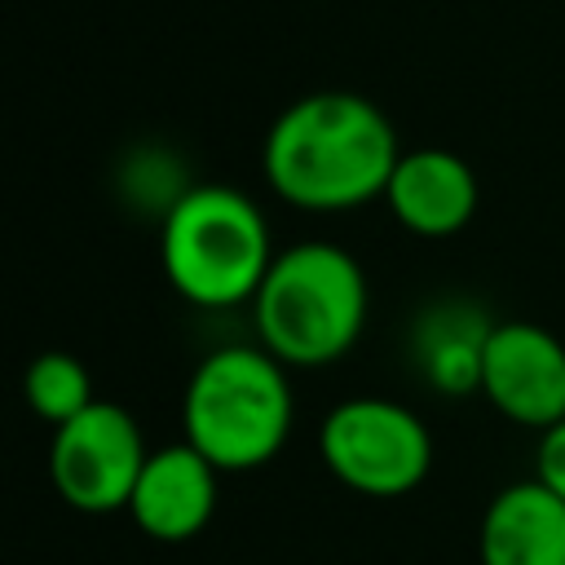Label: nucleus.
<instances>
[{"label":"nucleus","instance_id":"f257e3e1","mask_svg":"<svg viewBox=\"0 0 565 565\" xmlns=\"http://www.w3.org/2000/svg\"><path fill=\"white\" fill-rule=\"evenodd\" d=\"M397 159L402 146L388 115L349 88L296 97L269 124L260 150L274 194L305 212H349L384 199Z\"/></svg>","mask_w":565,"mask_h":565},{"label":"nucleus","instance_id":"f03ea898","mask_svg":"<svg viewBox=\"0 0 565 565\" xmlns=\"http://www.w3.org/2000/svg\"><path fill=\"white\" fill-rule=\"evenodd\" d=\"M260 349L282 366H327L344 358L366 327L362 265L335 243H296L274 256L252 296Z\"/></svg>","mask_w":565,"mask_h":565},{"label":"nucleus","instance_id":"7ed1b4c3","mask_svg":"<svg viewBox=\"0 0 565 565\" xmlns=\"http://www.w3.org/2000/svg\"><path fill=\"white\" fill-rule=\"evenodd\" d=\"M274 256L260 207L234 185H185L163 207L159 265L199 309L252 305Z\"/></svg>","mask_w":565,"mask_h":565},{"label":"nucleus","instance_id":"20e7f679","mask_svg":"<svg viewBox=\"0 0 565 565\" xmlns=\"http://www.w3.org/2000/svg\"><path fill=\"white\" fill-rule=\"evenodd\" d=\"M291 384L282 362L260 344H225L207 353L185 384V441L216 472L269 463L291 437Z\"/></svg>","mask_w":565,"mask_h":565},{"label":"nucleus","instance_id":"39448f33","mask_svg":"<svg viewBox=\"0 0 565 565\" xmlns=\"http://www.w3.org/2000/svg\"><path fill=\"white\" fill-rule=\"evenodd\" d=\"M331 477L366 499H397L433 468L428 424L393 397H349L322 419L318 437Z\"/></svg>","mask_w":565,"mask_h":565},{"label":"nucleus","instance_id":"423d86ee","mask_svg":"<svg viewBox=\"0 0 565 565\" xmlns=\"http://www.w3.org/2000/svg\"><path fill=\"white\" fill-rule=\"evenodd\" d=\"M146 433L119 402H93L71 424L53 428L49 477L53 490L75 512H119L128 508L137 477L146 468Z\"/></svg>","mask_w":565,"mask_h":565},{"label":"nucleus","instance_id":"0eeeda50","mask_svg":"<svg viewBox=\"0 0 565 565\" xmlns=\"http://www.w3.org/2000/svg\"><path fill=\"white\" fill-rule=\"evenodd\" d=\"M481 393L525 428L565 419V344L539 322H494L481 349Z\"/></svg>","mask_w":565,"mask_h":565},{"label":"nucleus","instance_id":"6e6552de","mask_svg":"<svg viewBox=\"0 0 565 565\" xmlns=\"http://www.w3.org/2000/svg\"><path fill=\"white\" fill-rule=\"evenodd\" d=\"M216 463H207L190 441L150 450L124 512L141 534L159 543H185L216 512Z\"/></svg>","mask_w":565,"mask_h":565},{"label":"nucleus","instance_id":"1a4fd4ad","mask_svg":"<svg viewBox=\"0 0 565 565\" xmlns=\"http://www.w3.org/2000/svg\"><path fill=\"white\" fill-rule=\"evenodd\" d=\"M384 199L402 230L419 238H450L477 212V177L468 159H459L455 150L441 146L402 150Z\"/></svg>","mask_w":565,"mask_h":565},{"label":"nucleus","instance_id":"9d476101","mask_svg":"<svg viewBox=\"0 0 565 565\" xmlns=\"http://www.w3.org/2000/svg\"><path fill=\"white\" fill-rule=\"evenodd\" d=\"M477 565H565V499L547 486H503L477 530Z\"/></svg>","mask_w":565,"mask_h":565},{"label":"nucleus","instance_id":"9b49d317","mask_svg":"<svg viewBox=\"0 0 565 565\" xmlns=\"http://www.w3.org/2000/svg\"><path fill=\"white\" fill-rule=\"evenodd\" d=\"M22 393H26V406H31L44 424H53V428L71 424L75 415H84V411L97 402L84 362L71 358V353H57V349L31 358V366H26V375H22Z\"/></svg>","mask_w":565,"mask_h":565},{"label":"nucleus","instance_id":"f8f14e48","mask_svg":"<svg viewBox=\"0 0 565 565\" xmlns=\"http://www.w3.org/2000/svg\"><path fill=\"white\" fill-rule=\"evenodd\" d=\"M534 481L547 486L556 499H565V419L539 433L534 450Z\"/></svg>","mask_w":565,"mask_h":565}]
</instances>
